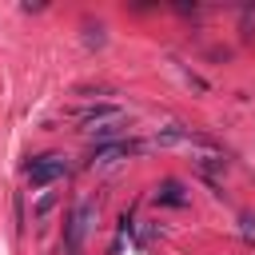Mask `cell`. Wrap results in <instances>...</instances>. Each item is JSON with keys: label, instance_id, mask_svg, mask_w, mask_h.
<instances>
[{"label": "cell", "instance_id": "6da1fadb", "mask_svg": "<svg viewBox=\"0 0 255 255\" xmlns=\"http://www.w3.org/2000/svg\"><path fill=\"white\" fill-rule=\"evenodd\" d=\"M64 175H68V159L64 155H36L28 163V183L32 187H48V183H56Z\"/></svg>", "mask_w": 255, "mask_h": 255}, {"label": "cell", "instance_id": "3957f363", "mask_svg": "<svg viewBox=\"0 0 255 255\" xmlns=\"http://www.w3.org/2000/svg\"><path fill=\"white\" fill-rule=\"evenodd\" d=\"M76 120H80L84 131H88V128H100V124L124 120V112H120V104H84V108H76Z\"/></svg>", "mask_w": 255, "mask_h": 255}, {"label": "cell", "instance_id": "9c48e42d", "mask_svg": "<svg viewBox=\"0 0 255 255\" xmlns=\"http://www.w3.org/2000/svg\"><path fill=\"white\" fill-rule=\"evenodd\" d=\"M239 231H243V239H247V243H255V215H251V211H243V215H239Z\"/></svg>", "mask_w": 255, "mask_h": 255}, {"label": "cell", "instance_id": "7a4b0ae2", "mask_svg": "<svg viewBox=\"0 0 255 255\" xmlns=\"http://www.w3.org/2000/svg\"><path fill=\"white\" fill-rule=\"evenodd\" d=\"M92 219H96V203H80V207L68 215V223H64V243H68V251H80Z\"/></svg>", "mask_w": 255, "mask_h": 255}, {"label": "cell", "instance_id": "5b68a950", "mask_svg": "<svg viewBox=\"0 0 255 255\" xmlns=\"http://www.w3.org/2000/svg\"><path fill=\"white\" fill-rule=\"evenodd\" d=\"M155 203H163V207H187L183 183H179V179H163V183L155 187Z\"/></svg>", "mask_w": 255, "mask_h": 255}, {"label": "cell", "instance_id": "277c9868", "mask_svg": "<svg viewBox=\"0 0 255 255\" xmlns=\"http://www.w3.org/2000/svg\"><path fill=\"white\" fill-rule=\"evenodd\" d=\"M139 151H143V143H135V139H116V143L96 147L92 159H96V163H116V159H124V155H139Z\"/></svg>", "mask_w": 255, "mask_h": 255}, {"label": "cell", "instance_id": "8fae6325", "mask_svg": "<svg viewBox=\"0 0 255 255\" xmlns=\"http://www.w3.org/2000/svg\"><path fill=\"white\" fill-rule=\"evenodd\" d=\"M52 203H56V195H44V199L36 203V215H48V211H52Z\"/></svg>", "mask_w": 255, "mask_h": 255}, {"label": "cell", "instance_id": "8992f818", "mask_svg": "<svg viewBox=\"0 0 255 255\" xmlns=\"http://www.w3.org/2000/svg\"><path fill=\"white\" fill-rule=\"evenodd\" d=\"M96 147H104V143H116V139H124V120H112V124H100V128H88L84 131Z\"/></svg>", "mask_w": 255, "mask_h": 255}, {"label": "cell", "instance_id": "30bf717a", "mask_svg": "<svg viewBox=\"0 0 255 255\" xmlns=\"http://www.w3.org/2000/svg\"><path fill=\"white\" fill-rule=\"evenodd\" d=\"M199 171H203V175H215V171H223V159H219V155H203V159H199Z\"/></svg>", "mask_w": 255, "mask_h": 255}, {"label": "cell", "instance_id": "52a82bcc", "mask_svg": "<svg viewBox=\"0 0 255 255\" xmlns=\"http://www.w3.org/2000/svg\"><path fill=\"white\" fill-rule=\"evenodd\" d=\"M187 135H191L187 128H175V124H171V128H163V131L155 135V143H163V147H167V143H183Z\"/></svg>", "mask_w": 255, "mask_h": 255}, {"label": "cell", "instance_id": "ba28073f", "mask_svg": "<svg viewBox=\"0 0 255 255\" xmlns=\"http://www.w3.org/2000/svg\"><path fill=\"white\" fill-rule=\"evenodd\" d=\"M84 44L88 48H100L104 44V24H84Z\"/></svg>", "mask_w": 255, "mask_h": 255}]
</instances>
